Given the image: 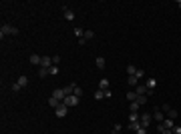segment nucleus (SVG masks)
I'll return each instance as SVG.
<instances>
[{"label": "nucleus", "instance_id": "obj_5", "mask_svg": "<svg viewBox=\"0 0 181 134\" xmlns=\"http://www.w3.org/2000/svg\"><path fill=\"white\" fill-rule=\"evenodd\" d=\"M52 96H55L57 100H60V102L67 98V94H65V90H62V88H55V90H52Z\"/></svg>", "mask_w": 181, "mask_h": 134}, {"label": "nucleus", "instance_id": "obj_36", "mask_svg": "<svg viewBox=\"0 0 181 134\" xmlns=\"http://www.w3.org/2000/svg\"><path fill=\"white\" fill-rule=\"evenodd\" d=\"M121 130H123V128H121V124H115V126H113V134L121 132Z\"/></svg>", "mask_w": 181, "mask_h": 134}, {"label": "nucleus", "instance_id": "obj_32", "mask_svg": "<svg viewBox=\"0 0 181 134\" xmlns=\"http://www.w3.org/2000/svg\"><path fill=\"white\" fill-rule=\"evenodd\" d=\"M75 96H79V98H80V96H83V88H80L79 84L75 86Z\"/></svg>", "mask_w": 181, "mask_h": 134}, {"label": "nucleus", "instance_id": "obj_13", "mask_svg": "<svg viewBox=\"0 0 181 134\" xmlns=\"http://www.w3.org/2000/svg\"><path fill=\"white\" fill-rule=\"evenodd\" d=\"M75 86H77V84H75V82H73V84H68V86H65V94H67V96H70V94H75Z\"/></svg>", "mask_w": 181, "mask_h": 134}, {"label": "nucleus", "instance_id": "obj_34", "mask_svg": "<svg viewBox=\"0 0 181 134\" xmlns=\"http://www.w3.org/2000/svg\"><path fill=\"white\" fill-rule=\"evenodd\" d=\"M135 76H137V78H139V80H141V78H143V76H145V72H143V70H139V68H137Z\"/></svg>", "mask_w": 181, "mask_h": 134}, {"label": "nucleus", "instance_id": "obj_16", "mask_svg": "<svg viewBox=\"0 0 181 134\" xmlns=\"http://www.w3.org/2000/svg\"><path fill=\"white\" fill-rule=\"evenodd\" d=\"M127 84H129V86H139V78H137V76H129V78H127Z\"/></svg>", "mask_w": 181, "mask_h": 134}, {"label": "nucleus", "instance_id": "obj_23", "mask_svg": "<svg viewBox=\"0 0 181 134\" xmlns=\"http://www.w3.org/2000/svg\"><path fill=\"white\" fill-rule=\"evenodd\" d=\"M135 102H139V104L143 106V104H147V102H149V96H147V94H143V96H139Z\"/></svg>", "mask_w": 181, "mask_h": 134}, {"label": "nucleus", "instance_id": "obj_40", "mask_svg": "<svg viewBox=\"0 0 181 134\" xmlns=\"http://www.w3.org/2000/svg\"><path fill=\"white\" fill-rule=\"evenodd\" d=\"M161 134H173V130H169V128H165V130H163Z\"/></svg>", "mask_w": 181, "mask_h": 134}, {"label": "nucleus", "instance_id": "obj_21", "mask_svg": "<svg viewBox=\"0 0 181 134\" xmlns=\"http://www.w3.org/2000/svg\"><path fill=\"white\" fill-rule=\"evenodd\" d=\"M145 86H147L149 90H153V88H155V86H157V80H155V78H149V80H147V84H145Z\"/></svg>", "mask_w": 181, "mask_h": 134}, {"label": "nucleus", "instance_id": "obj_14", "mask_svg": "<svg viewBox=\"0 0 181 134\" xmlns=\"http://www.w3.org/2000/svg\"><path fill=\"white\" fill-rule=\"evenodd\" d=\"M135 92L139 94V96H143V94H147V92H149V88H147V86H141V84H139V86H135Z\"/></svg>", "mask_w": 181, "mask_h": 134}, {"label": "nucleus", "instance_id": "obj_10", "mask_svg": "<svg viewBox=\"0 0 181 134\" xmlns=\"http://www.w3.org/2000/svg\"><path fill=\"white\" fill-rule=\"evenodd\" d=\"M60 104H62V102H60V100H57L55 96H50V98H48V106H50V108H58Z\"/></svg>", "mask_w": 181, "mask_h": 134}, {"label": "nucleus", "instance_id": "obj_27", "mask_svg": "<svg viewBox=\"0 0 181 134\" xmlns=\"http://www.w3.org/2000/svg\"><path fill=\"white\" fill-rule=\"evenodd\" d=\"M73 32H75V36H79V38H83V36H85V30H83V28H79V26H75V30H73Z\"/></svg>", "mask_w": 181, "mask_h": 134}, {"label": "nucleus", "instance_id": "obj_7", "mask_svg": "<svg viewBox=\"0 0 181 134\" xmlns=\"http://www.w3.org/2000/svg\"><path fill=\"white\" fill-rule=\"evenodd\" d=\"M153 120H157V122L161 124V122H163V120H165V112H161V110H159V108H157V110L153 112Z\"/></svg>", "mask_w": 181, "mask_h": 134}, {"label": "nucleus", "instance_id": "obj_20", "mask_svg": "<svg viewBox=\"0 0 181 134\" xmlns=\"http://www.w3.org/2000/svg\"><path fill=\"white\" fill-rule=\"evenodd\" d=\"M129 108H131V112H139L141 104H139V102H129Z\"/></svg>", "mask_w": 181, "mask_h": 134}, {"label": "nucleus", "instance_id": "obj_29", "mask_svg": "<svg viewBox=\"0 0 181 134\" xmlns=\"http://www.w3.org/2000/svg\"><path fill=\"white\" fill-rule=\"evenodd\" d=\"M85 40H90V38H95V32L93 30H85V36H83Z\"/></svg>", "mask_w": 181, "mask_h": 134}, {"label": "nucleus", "instance_id": "obj_1", "mask_svg": "<svg viewBox=\"0 0 181 134\" xmlns=\"http://www.w3.org/2000/svg\"><path fill=\"white\" fill-rule=\"evenodd\" d=\"M16 34H18V28L12 26V24H2L0 26V38H4V36H16Z\"/></svg>", "mask_w": 181, "mask_h": 134}, {"label": "nucleus", "instance_id": "obj_28", "mask_svg": "<svg viewBox=\"0 0 181 134\" xmlns=\"http://www.w3.org/2000/svg\"><path fill=\"white\" fill-rule=\"evenodd\" d=\"M135 72H137V68L133 66V64H129V66H127V74H129V76H135Z\"/></svg>", "mask_w": 181, "mask_h": 134}, {"label": "nucleus", "instance_id": "obj_41", "mask_svg": "<svg viewBox=\"0 0 181 134\" xmlns=\"http://www.w3.org/2000/svg\"><path fill=\"white\" fill-rule=\"evenodd\" d=\"M177 6H179V8H181V0H177Z\"/></svg>", "mask_w": 181, "mask_h": 134}, {"label": "nucleus", "instance_id": "obj_37", "mask_svg": "<svg viewBox=\"0 0 181 134\" xmlns=\"http://www.w3.org/2000/svg\"><path fill=\"white\" fill-rule=\"evenodd\" d=\"M135 134H147V128H143V126H141V128H139Z\"/></svg>", "mask_w": 181, "mask_h": 134}, {"label": "nucleus", "instance_id": "obj_35", "mask_svg": "<svg viewBox=\"0 0 181 134\" xmlns=\"http://www.w3.org/2000/svg\"><path fill=\"white\" fill-rule=\"evenodd\" d=\"M18 90H22V88H20V84L14 82V84H12V92H18Z\"/></svg>", "mask_w": 181, "mask_h": 134}, {"label": "nucleus", "instance_id": "obj_31", "mask_svg": "<svg viewBox=\"0 0 181 134\" xmlns=\"http://www.w3.org/2000/svg\"><path fill=\"white\" fill-rule=\"evenodd\" d=\"M159 110H161V112H169V110H171V106H169V104H167V102H163Z\"/></svg>", "mask_w": 181, "mask_h": 134}, {"label": "nucleus", "instance_id": "obj_38", "mask_svg": "<svg viewBox=\"0 0 181 134\" xmlns=\"http://www.w3.org/2000/svg\"><path fill=\"white\" fill-rule=\"evenodd\" d=\"M111 96H113V92H111V88H109V90H105V98H111Z\"/></svg>", "mask_w": 181, "mask_h": 134}, {"label": "nucleus", "instance_id": "obj_12", "mask_svg": "<svg viewBox=\"0 0 181 134\" xmlns=\"http://www.w3.org/2000/svg\"><path fill=\"white\" fill-rule=\"evenodd\" d=\"M137 98H139V94H137L135 90H129V92H127V100L129 102H135Z\"/></svg>", "mask_w": 181, "mask_h": 134}, {"label": "nucleus", "instance_id": "obj_11", "mask_svg": "<svg viewBox=\"0 0 181 134\" xmlns=\"http://www.w3.org/2000/svg\"><path fill=\"white\" fill-rule=\"evenodd\" d=\"M161 124H163L165 128H169V130H173V128H175V120H171V118H165Z\"/></svg>", "mask_w": 181, "mask_h": 134}, {"label": "nucleus", "instance_id": "obj_6", "mask_svg": "<svg viewBox=\"0 0 181 134\" xmlns=\"http://www.w3.org/2000/svg\"><path fill=\"white\" fill-rule=\"evenodd\" d=\"M62 12H65V18H67L68 22H73V20H75V12L70 10V8H67V6H62Z\"/></svg>", "mask_w": 181, "mask_h": 134}, {"label": "nucleus", "instance_id": "obj_9", "mask_svg": "<svg viewBox=\"0 0 181 134\" xmlns=\"http://www.w3.org/2000/svg\"><path fill=\"white\" fill-rule=\"evenodd\" d=\"M40 66L50 68V66H52V56H42V62H40Z\"/></svg>", "mask_w": 181, "mask_h": 134}, {"label": "nucleus", "instance_id": "obj_17", "mask_svg": "<svg viewBox=\"0 0 181 134\" xmlns=\"http://www.w3.org/2000/svg\"><path fill=\"white\" fill-rule=\"evenodd\" d=\"M109 86H111V82H109L107 78H103L101 82H99V88L101 90H109Z\"/></svg>", "mask_w": 181, "mask_h": 134}, {"label": "nucleus", "instance_id": "obj_25", "mask_svg": "<svg viewBox=\"0 0 181 134\" xmlns=\"http://www.w3.org/2000/svg\"><path fill=\"white\" fill-rule=\"evenodd\" d=\"M103 98H105V90H97V92H95V100H103Z\"/></svg>", "mask_w": 181, "mask_h": 134}, {"label": "nucleus", "instance_id": "obj_15", "mask_svg": "<svg viewBox=\"0 0 181 134\" xmlns=\"http://www.w3.org/2000/svg\"><path fill=\"white\" fill-rule=\"evenodd\" d=\"M16 82H18V84H20V88H26V86H28V76H20V78L16 80Z\"/></svg>", "mask_w": 181, "mask_h": 134}, {"label": "nucleus", "instance_id": "obj_33", "mask_svg": "<svg viewBox=\"0 0 181 134\" xmlns=\"http://www.w3.org/2000/svg\"><path fill=\"white\" fill-rule=\"evenodd\" d=\"M58 62H60V56H58V54H52V64H55V66H57Z\"/></svg>", "mask_w": 181, "mask_h": 134}, {"label": "nucleus", "instance_id": "obj_42", "mask_svg": "<svg viewBox=\"0 0 181 134\" xmlns=\"http://www.w3.org/2000/svg\"><path fill=\"white\" fill-rule=\"evenodd\" d=\"M117 134H121V132H117Z\"/></svg>", "mask_w": 181, "mask_h": 134}, {"label": "nucleus", "instance_id": "obj_18", "mask_svg": "<svg viewBox=\"0 0 181 134\" xmlns=\"http://www.w3.org/2000/svg\"><path fill=\"white\" fill-rule=\"evenodd\" d=\"M139 118H141L139 112H131V114H129V122H139Z\"/></svg>", "mask_w": 181, "mask_h": 134}, {"label": "nucleus", "instance_id": "obj_3", "mask_svg": "<svg viewBox=\"0 0 181 134\" xmlns=\"http://www.w3.org/2000/svg\"><path fill=\"white\" fill-rule=\"evenodd\" d=\"M79 102H80V98H79V96H75V94H70V96H67V98L62 100V104H67L68 108H73V106H77Z\"/></svg>", "mask_w": 181, "mask_h": 134}, {"label": "nucleus", "instance_id": "obj_22", "mask_svg": "<svg viewBox=\"0 0 181 134\" xmlns=\"http://www.w3.org/2000/svg\"><path fill=\"white\" fill-rule=\"evenodd\" d=\"M139 128H141V124H139V122H129V130H131V132H137Z\"/></svg>", "mask_w": 181, "mask_h": 134}, {"label": "nucleus", "instance_id": "obj_19", "mask_svg": "<svg viewBox=\"0 0 181 134\" xmlns=\"http://www.w3.org/2000/svg\"><path fill=\"white\" fill-rule=\"evenodd\" d=\"M38 76H40V78H46V76H48V68L38 66Z\"/></svg>", "mask_w": 181, "mask_h": 134}, {"label": "nucleus", "instance_id": "obj_30", "mask_svg": "<svg viewBox=\"0 0 181 134\" xmlns=\"http://www.w3.org/2000/svg\"><path fill=\"white\" fill-rule=\"evenodd\" d=\"M167 118H171V120H175V118H177V110H173V108H171V110L167 112Z\"/></svg>", "mask_w": 181, "mask_h": 134}, {"label": "nucleus", "instance_id": "obj_24", "mask_svg": "<svg viewBox=\"0 0 181 134\" xmlns=\"http://www.w3.org/2000/svg\"><path fill=\"white\" fill-rule=\"evenodd\" d=\"M95 64H97V68H105V58H103V56H99V58H97V60H95Z\"/></svg>", "mask_w": 181, "mask_h": 134}, {"label": "nucleus", "instance_id": "obj_4", "mask_svg": "<svg viewBox=\"0 0 181 134\" xmlns=\"http://www.w3.org/2000/svg\"><path fill=\"white\" fill-rule=\"evenodd\" d=\"M55 114H57L58 118H65V116L68 114V106L67 104H60L58 108H55Z\"/></svg>", "mask_w": 181, "mask_h": 134}, {"label": "nucleus", "instance_id": "obj_39", "mask_svg": "<svg viewBox=\"0 0 181 134\" xmlns=\"http://www.w3.org/2000/svg\"><path fill=\"white\" fill-rule=\"evenodd\" d=\"M173 134H181V126H175V128H173Z\"/></svg>", "mask_w": 181, "mask_h": 134}, {"label": "nucleus", "instance_id": "obj_26", "mask_svg": "<svg viewBox=\"0 0 181 134\" xmlns=\"http://www.w3.org/2000/svg\"><path fill=\"white\" fill-rule=\"evenodd\" d=\"M58 72H60V70H58V66H55V64H52V66L48 68V74H50V76H57Z\"/></svg>", "mask_w": 181, "mask_h": 134}, {"label": "nucleus", "instance_id": "obj_8", "mask_svg": "<svg viewBox=\"0 0 181 134\" xmlns=\"http://www.w3.org/2000/svg\"><path fill=\"white\" fill-rule=\"evenodd\" d=\"M40 62H42V56L30 54V64H32V66H40Z\"/></svg>", "mask_w": 181, "mask_h": 134}, {"label": "nucleus", "instance_id": "obj_2", "mask_svg": "<svg viewBox=\"0 0 181 134\" xmlns=\"http://www.w3.org/2000/svg\"><path fill=\"white\" fill-rule=\"evenodd\" d=\"M151 120H153V116H151L149 112H143V114H141V118H139V124H141L143 128H149Z\"/></svg>", "mask_w": 181, "mask_h": 134}]
</instances>
